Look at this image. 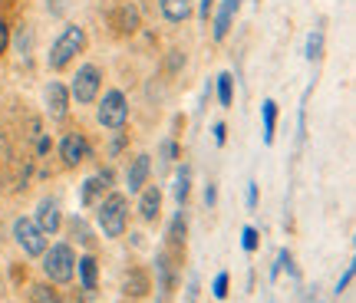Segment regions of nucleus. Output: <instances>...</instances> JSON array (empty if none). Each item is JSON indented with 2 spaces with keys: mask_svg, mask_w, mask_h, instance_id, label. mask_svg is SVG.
Masks as SVG:
<instances>
[{
  "mask_svg": "<svg viewBox=\"0 0 356 303\" xmlns=\"http://www.w3.org/2000/svg\"><path fill=\"white\" fill-rule=\"evenodd\" d=\"M83 50H86V30H83V26H76V24H70L60 37L53 40L47 63H50V69H66V66L73 63V56H76V53H83Z\"/></svg>",
  "mask_w": 356,
  "mask_h": 303,
  "instance_id": "obj_1",
  "label": "nucleus"
},
{
  "mask_svg": "<svg viewBox=\"0 0 356 303\" xmlns=\"http://www.w3.org/2000/svg\"><path fill=\"white\" fill-rule=\"evenodd\" d=\"M73 270H76V257H73L70 244H53L50 251H43V274L53 284H70Z\"/></svg>",
  "mask_w": 356,
  "mask_h": 303,
  "instance_id": "obj_2",
  "label": "nucleus"
},
{
  "mask_svg": "<svg viewBox=\"0 0 356 303\" xmlns=\"http://www.w3.org/2000/svg\"><path fill=\"white\" fill-rule=\"evenodd\" d=\"M99 227L106 238H122L126 231V218H129V202L126 195H109L106 202L99 204Z\"/></svg>",
  "mask_w": 356,
  "mask_h": 303,
  "instance_id": "obj_3",
  "label": "nucleus"
},
{
  "mask_svg": "<svg viewBox=\"0 0 356 303\" xmlns=\"http://www.w3.org/2000/svg\"><path fill=\"white\" fill-rule=\"evenodd\" d=\"M99 126L102 129H113V132H119V129H126L129 122V102L126 96L119 92V89H109L106 96H102V106H99Z\"/></svg>",
  "mask_w": 356,
  "mask_h": 303,
  "instance_id": "obj_4",
  "label": "nucleus"
},
{
  "mask_svg": "<svg viewBox=\"0 0 356 303\" xmlns=\"http://www.w3.org/2000/svg\"><path fill=\"white\" fill-rule=\"evenodd\" d=\"M99 83H102V73L99 66H79L76 69V79H73V86H70V99H76L79 106H89V102L99 96Z\"/></svg>",
  "mask_w": 356,
  "mask_h": 303,
  "instance_id": "obj_5",
  "label": "nucleus"
},
{
  "mask_svg": "<svg viewBox=\"0 0 356 303\" xmlns=\"http://www.w3.org/2000/svg\"><path fill=\"white\" fill-rule=\"evenodd\" d=\"M13 240L24 247V254L30 257H40V254L47 251V234L37 227V221H30V218H17L13 221Z\"/></svg>",
  "mask_w": 356,
  "mask_h": 303,
  "instance_id": "obj_6",
  "label": "nucleus"
},
{
  "mask_svg": "<svg viewBox=\"0 0 356 303\" xmlns=\"http://www.w3.org/2000/svg\"><path fill=\"white\" fill-rule=\"evenodd\" d=\"M60 158H63V165H70V168H76V165L86 162V158H89V142H86V136L70 132V136L60 142Z\"/></svg>",
  "mask_w": 356,
  "mask_h": 303,
  "instance_id": "obj_7",
  "label": "nucleus"
},
{
  "mask_svg": "<svg viewBox=\"0 0 356 303\" xmlns=\"http://www.w3.org/2000/svg\"><path fill=\"white\" fill-rule=\"evenodd\" d=\"M109 24L119 37H129V33H136L142 26V17H139V7H132V3H119L109 17Z\"/></svg>",
  "mask_w": 356,
  "mask_h": 303,
  "instance_id": "obj_8",
  "label": "nucleus"
},
{
  "mask_svg": "<svg viewBox=\"0 0 356 303\" xmlns=\"http://www.w3.org/2000/svg\"><path fill=\"white\" fill-rule=\"evenodd\" d=\"M70 89L63 86V83H50L47 86V113L53 115V119H66V113H70Z\"/></svg>",
  "mask_w": 356,
  "mask_h": 303,
  "instance_id": "obj_9",
  "label": "nucleus"
},
{
  "mask_svg": "<svg viewBox=\"0 0 356 303\" xmlns=\"http://www.w3.org/2000/svg\"><path fill=\"white\" fill-rule=\"evenodd\" d=\"M109 181H113V172H99V175H92L83 181V191H79V204L83 208H92V204L99 202V195L109 188Z\"/></svg>",
  "mask_w": 356,
  "mask_h": 303,
  "instance_id": "obj_10",
  "label": "nucleus"
},
{
  "mask_svg": "<svg viewBox=\"0 0 356 303\" xmlns=\"http://www.w3.org/2000/svg\"><path fill=\"white\" fill-rule=\"evenodd\" d=\"M241 7V0H221V7L215 13V40H225L231 30V20H234V13Z\"/></svg>",
  "mask_w": 356,
  "mask_h": 303,
  "instance_id": "obj_11",
  "label": "nucleus"
},
{
  "mask_svg": "<svg viewBox=\"0 0 356 303\" xmlns=\"http://www.w3.org/2000/svg\"><path fill=\"white\" fill-rule=\"evenodd\" d=\"M37 227L43 234H56V231H60V208H56V202H40Z\"/></svg>",
  "mask_w": 356,
  "mask_h": 303,
  "instance_id": "obj_12",
  "label": "nucleus"
},
{
  "mask_svg": "<svg viewBox=\"0 0 356 303\" xmlns=\"http://www.w3.org/2000/svg\"><path fill=\"white\" fill-rule=\"evenodd\" d=\"M159 7L168 24H181L191 17V0H159Z\"/></svg>",
  "mask_w": 356,
  "mask_h": 303,
  "instance_id": "obj_13",
  "label": "nucleus"
},
{
  "mask_svg": "<svg viewBox=\"0 0 356 303\" xmlns=\"http://www.w3.org/2000/svg\"><path fill=\"white\" fill-rule=\"evenodd\" d=\"M162 211V191L159 188H145L142 191V202H139V215L142 221H155Z\"/></svg>",
  "mask_w": 356,
  "mask_h": 303,
  "instance_id": "obj_14",
  "label": "nucleus"
},
{
  "mask_svg": "<svg viewBox=\"0 0 356 303\" xmlns=\"http://www.w3.org/2000/svg\"><path fill=\"white\" fill-rule=\"evenodd\" d=\"M145 178H149V155H139L136 162L129 165V175H126L129 191H142V185H145Z\"/></svg>",
  "mask_w": 356,
  "mask_h": 303,
  "instance_id": "obj_15",
  "label": "nucleus"
},
{
  "mask_svg": "<svg viewBox=\"0 0 356 303\" xmlns=\"http://www.w3.org/2000/svg\"><path fill=\"white\" fill-rule=\"evenodd\" d=\"M261 115H264V145L274 142V132H277V102L264 99L261 102Z\"/></svg>",
  "mask_w": 356,
  "mask_h": 303,
  "instance_id": "obj_16",
  "label": "nucleus"
},
{
  "mask_svg": "<svg viewBox=\"0 0 356 303\" xmlns=\"http://www.w3.org/2000/svg\"><path fill=\"white\" fill-rule=\"evenodd\" d=\"M76 270H79V280H83V290H96V277H99L96 257H79Z\"/></svg>",
  "mask_w": 356,
  "mask_h": 303,
  "instance_id": "obj_17",
  "label": "nucleus"
},
{
  "mask_svg": "<svg viewBox=\"0 0 356 303\" xmlns=\"http://www.w3.org/2000/svg\"><path fill=\"white\" fill-rule=\"evenodd\" d=\"M122 290L132 293V297H142V293L149 290V277H145L142 270H129L126 280H122Z\"/></svg>",
  "mask_w": 356,
  "mask_h": 303,
  "instance_id": "obj_18",
  "label": "nucleus"
},
{
  "mask_svg": "<svg viewBox=\"0 0 356 303\" xmlns=\"http://www.w3.org/2000/svg\"><path fill=\"white\" fill-rule=\"evenodd\" d=\"M188 191H191V168L188 165H181V168H178V175H175V202L185 204Z\"/></svg>",
  "mask_w": 356,
  "mask_h": 303,
  "instance_id": "obj_19",
  "label": "nucleus"
},
{
  "mask_svg": "<svg viewBox=\"0 0 356 303\" xmlns=\"http://www.w3.org/2000/svg\"><path fill=\"white\" fill-rule=\"evenodd\" d=\"M218 102H221V106H231V102H234V79H231V73L218 76Z\"/></svg>",
  "mask_w": 356,
  "mask_h": 303,
  "instance_id": "obj_20",
  "label": "nucleus"
},
{
  "mask_svg": "<svg viewBox=\"0 0 356 303\" xmlns=\"http://www.w3.org/2000/svg\"><path fill=\"white\" fill-rule=\"evenodd\" d=\"M30 300L33 303H63L56 297V290H50L47 284H33V287H30Z\"/></svg>",
  "mask_w": 356,
  "mask_h": 303,
  "instance_id": "obj_21",
  "label": "nucleus"
},
{
  "mask_svg": "<svg viewBox=\"0 0 356 303\" xmlns=\"http://www.w3.org/2000/svg\"><path fill=\"white\" fill-rule=\"evenodd\" d=\"M320 53H323V33L314 30V33L307 37V60H320Z\"/></svg>",
  "mask_w": 356,
  "mask_h": 303,
  "instance_id": "obj_22",
  "label": "nucleus"
},
{
  "mask_svg": "<svg viewBox=\"0 0 356 303\" xmlns=\"http://www.w3.org/2000/svg\"><path fill=\"white\" fill-rule=\"evenodd\" d=\"M168 240H172V244H181V240H185V218L178 215L175 221H172V227H168Z\"/></svg>",
  "mask_w": 356,
  "mask_h": 303,
  "instance_id": "obj_23",
  "label": "nucleus"
},
{
  "mask_svg": "<svg viewBox=\"0 0 356 303\" xmlns=\"http://www.w3.org/2000/svg\"><path fill=\"white\" fill-rule=\"evenodd\" d=\"M211 293H215L218 300H225V297H228V274H218L215 284H211Z\"/></svg>",
  "mask_w": 356,
  "mask_h": 303,
  "instance_id": "obj_24",
  "label": "nucleus"
},
{
  "mask_svg": "<svg viewBox=\"0 0 356 303\" xmlns=\"http://www.w3.org/2000/svg\"><path fill=\"white\" fill-rule=\"evenodd\" d=\"M241 244H244V251H248V254L257 251V231H254V227H244V231H241Z\"/></svg>",
  "mask_w": 356,
  "mask_h": 303,
  "instance_id": "obj_25",
  "label": "nucleus"
},
{
  "mask_svg": "<svg viewBox=\"0 0 356 303\" xmlns=\"http://www.w3.org/2000/svg\"><path fill=\"white\" fill-rule=\"evenodd\" d=\"M7 47H10V26H7V20L0 17V56L7 53Z\"/></svg>",
  "mask_w": 356,
  "mask_h": 303,
  "instance_id": "obj_26",
  "label": "nucleus"
},
{
  "mask_svg": "<svg viewBox=\"0 0 356 303\" xmlns=\"http://www.w3.org/2000/svg\"><path fill=\"white\" fill-rule=\"evenodd\" d=\"M162 158H165V162H175V158H178V145L172 139L162 142Z\"/></svg>",
  "mask_w": 356,
  "mask_h": 303,
  "instance_id": "obj_27",
  "label": "nucleus"
},
{
  "mask_svg": "<svg viewBox=\"0 0 356 303\" xmlns=\"http://www.w3.org/2000/svg\"><path fill=\"white\" fill-rule=\"evenodd\" d=\"M73 238H76V240H83V244H86V240H89V231H86V224H83L79 218H73Z\"/></svg>",
  "mask_w": 356,
  "mask_h": 303,
  "instance_id": "obj_28",
  "label": "nucleus"
},
{
  "mask_svg": "<svg viewBox=\"0 0 356 303\" xmlns=\"http://www.w3.org/2000/svg\"><path fill=\"white\" fill-rule=\"evenodd\" d=\"M350 284H353V264L346 267V274H343V277H340V284H337V293H343L346 287H350Z\"/></svg>",
  "mask_w": 356,
  "mask_h": 303,
  "instance_id": "obj_29",
  "label": "nucleus"
},
{
  "mask_svg": "<svg viewBox=\"0 0 356 303\" xmlns=\"http://www.w3.org/2000/svg\"><path fill=\"white\" fill-rule=\"evenodd\" d=\"M66 7H70L66 0H47V10L56 13V17H60V13H66Z\"/></svg>",
  "mask_w": 356,
  "mask_h": 303,
  "instance_id": "obj_30",
  "label": "nucleus"
},
{
  "mask_svg": "<svg viewBox=\"0 0 356 303\" xmlns=\"http://www.w3.org/2000/svg\"><path fill=\"white\" fill-rule=\"evenodd\" d=\"M211 132H215L218 145H225V139H228V129H225V122H215V129H211Z\"/></svg>",
  "mask_w": 356,
  "mask_h": 303,
  "instance_id": "obj_31",
  "label": "nucleus"
},
{
  "mask_svg": "<svg viewBox=\"0 0 356 303\" xmlns=\"http://www.w3.org/2000/svg\"><path fill=\"white\" fill-rule=\"evenodd\" d=\"M211 10H215V0H202V7H198L202 20H208V17H211Z\"/></svg>",
  "mask_w": 356,
  "mask_h": 303,
  "instance_id": "obj_32",
  "label": "nucleus"
},
{
  "mask_svg": "<svg viewBox=\"0 0 356 303\" xmlns=\"http://www.w3.org/2000/svg\"><path fill=\"white\" fill-rule=\"evenodd\" d=\"M254 204H257V185L251 181V185H248V208H254Z\"/></svg>",
  "mask_w": 356,
  "mask_h": 303,
  "instance_id": "obj_33",
  "label": "nucleus"
},
{
  "mask_svg": "<svg viewBox=\"0 0 356 303\" xmlns=\"http://www.w3.org/2000/svg\"><path fill=\"white\" fill-rule=\"evenodd\" d=\"M17 47H20V53L30 50V33H24V30H20V40H17Z\"/></svg>",
  "mask_w": 356,
  "mask_h": 303,
  "instance_id": "obj_34",
  "label": "nucleus"
},
{
  "mask_svg": "<svg viewBox=\"0 0 356 303\" xmlns=\"http://www.w3.org/2000/svg\"><path fill=\"white\" fill-rule=\"evenodd\" d=\"M204 202H208V204H215V202H218V191H215V185H208V191H204Z\"/></svg>",
  "mask_w": 356,
  "mask_h": 303,
  "instance_id": "obj_35",
  "label": "nucleus"
}]
</instances>
